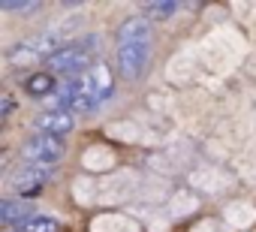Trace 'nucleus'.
Here are the masks:
<instances>
[{
    "label": "nucleus",
    "mask_w": 256,
    "mask_h": 232,
    "mask_svg": "<svg viewBox=\"0 0 256 232\" xmlns=\"http://www.w3.org/2000/svg\"><path fill=\"white\" fill-rule=\"evenodd\" d=\"M58 88H60V78L52 72V70H30V72H24L22 78H18V90L28 96V100H34V102H46L52 94H58Z\"/></svg>",
    "instance_id": "20e7f679"
},
{
    "label": "nucleus",
    "mask_w": 256,
    "mask_h": 232,
    "mask_svg": "<svg viewBox=\"0 0 256 232\" xmlns=\"http://www.w3.org/2000/svg\"><path fill=\"white\" fill-rule=\"evenodd\" d=\"M40 211H36V205L34 202H24V199H18V196H6L4 193V199H0V226L4 229H22L30 217H36Z\"/></svg>",
    "instance_id": "423d86ee"
},
{
    "label": "nucleus",
    "mask_w": 256,
    "mask_h": 232,
    "mask_svg": "<svg viewBox=\"0 0 256 232\" xmlns=\"http://www.w3.org/2000/svg\"><path fill=\"white\" fill-rule=\"evenodd\" d=\"M18 232H70L66 226H64V220H58L54 214H36V217H30Z\"/></svg>",
    "instance_id": "6e6552de"
},
{
    "label": "nucleus",
    "mask_w": 256,
    "mask_h": 232,
    "mask_svg": "<svg viewBox=\"0 0 256 232\" xmlns=\"http://www.w3.org/2000/svg\"><path fill=\"white\" fill-rule=\"evenodd\" d=\"M16 108H18L16 94H12V90H4V94H0V121L10 124V121H12V114H16Z\"/></svg>",
    "instance_id": "9d476101"
},
{
    "label": "nucleus",
    "mask_w": 256,
    "mask_h": 232,
    "mask_svg": "<svg viewBox=\"0 0 256 232\" xmlns=\"http://www.w3.org/2000/svg\"><path fill=\"white\" fill-rule=\"evenodd\" d=\"M54 178H58V169L18 160V163L6 172V196H18V199H24V202H36V199L52 187Z\"/></svg>",
    "instance_id": "f03ea898"
},
{
    "label": "nucleus",
    "mask_w": 256,
    "mask_h": 232,
    "mask_svg": "<svg viewBox=\"0 0 256 232\" xmlns=\"http://www.w3.org/2000/svg\"><path fill=\"white\" fill-rule=\"evenodd\" d=\"M247 232H256V226H253V229H247Z\"/></svg>",
    "instance_id": "f8f14e48"
},
{
    "label": "nucleus",
    "mask_w": 256,
    "mask_h": 232,
    "mask_svg": "<svg viewBox=\"0 0 256 232\" xmlns=\"http://www.w3.org/2000/svg\"><path fill=\"white\" fill-rule=\"evenodd\" d=\"M178 10H181V4H175V0H148V4H142V6H139V12H142L154 28H157V24L172 22Z\"/></svg>",
    "instance_id": "0eeeda50"
},
{
    "label": "nucleus",
    "mask_w": 256,
    "mask_h": 232,
    "mask_svg": "<svg viewBox=\"0 0 256 232\" xmlns=\"http://www.w3.org/2000/svg\"><path fill=\"white\" fill-rule=\"evenodd\" d=\"M70 157V142L64 136H46V133H30L18 142V160L36 163V166H52L60 169V163Z\"/></svg>",
    "instance_id": "7ed1b4c3"
},
{
    "label": "nucleus",
    "mask_w": 256,
    "mask_h": 232,
    "mask_svg": "<svg viewBox=\"0 0 256 232\" xmlns=\"http://www.w3.org/2000/svg\"><path fill=\"white\" fill-rule=\"evenodd\" d=\"M46 4L40 0H0V12L4 16H34V12H42Z\"/></svg>",
    "instance_id": "1a4fd4ad"
},
{
    "label": "nucleus",
    "mask_w": 256,
    "mask_h": 232,
    "mask_svg": "<svg viewBox=\"0 0 256 232\" xmlns=\"http://www.w3.org/2000/svg\"><path fill=\"white\" fill-rule=\"evenodd\" d=\"M4 232H16V229H4Z\"/></svg>",
    "instance_id": "9b49d317"
},
{
    "label": "nucleus",
    "mask_w": 256,
    "mask_h": 232,
    "mask_svg": "<svg viewBox=\"0 0 256 232\" xmlns=\"http://www.w3.org/2000/svg\"><path fill=\"white\" fill-rule=\"evenodd\" d=\"M154 24L136 12L126 16L114 30V72L126 84H139L154 66Z\"/></svg>",
    "instance_id": "f257e3e1"
},
{
    "label": "nucleus",
    "mask_w": 256,
    "mask_h": 232,
    "mask_svg": "<svg viewBox=\"0 0 256 232\" xmlns=\"http://www.w3.org/2000/svg\"><path fill=\"white\" fill-rule=\"evenodd\" d=\"M34 133H46V136H70L78 130V118L72 112H40L30 121Z\"/></svg>",
    "instance_id": "39448f33"
}]
</instances>
